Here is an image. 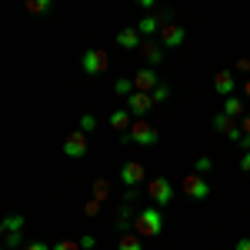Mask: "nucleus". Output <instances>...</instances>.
<instances>
[{
	"label": "nucleus",
	"instance_id": "33",
	"mask_svg": "<svg viewBox=\"0 0 250 250\" xmlns=\"http://www.w3.org/2000/svg\"><path fill=\"white\" fill-rule=\"evenodd\" d=\"M240 170H244V173H250V150H247L244 157H240Z\"/></svg>",
	"mask_w": 250,
	"mask_h": 250
},
{
	"label": "nucleus",
	"instance_id": "19",
	"mask_svg": "<svg viewBox=\"0 0 250 250\" xmlns=\"http://www.w3.org/2000/svg\"><path fill=\"white\" fill-rule=\"evenodd\" d=\"M224 114L237 120V117L244 114V100H240V97H227V100H224Z\"/></svg>",
	"mask_w": 250,
	"mask_h": 250
},
{
	"label": "nucleus",
	"instance_id": "7",
	"mask_svg": "<svg viewBox=\"0 0 250 250\" xmlns=\"http://www.w3.org/2000/svg\"><path fill=\"white\" fill-rule=\"evenodd\" d=\"M144 180H147V170H144V164H140V160H127V164L120 167V184H124V187H130V190H134L137 184H144Z\"/></svg>",
	"mask_w": 250,
	"mask_h": 250
},
{
	"label": "nucleus",
	"instance_id": "1",
	"mask_svg": "<svg viewBox=\"0 0 250 250\" xmlns=\"http://www.w3.org/2000/svg\"><path fill=\"white\" fill-rule=\"evenodd\" d=\"M134 227H137V237H157V233H164V213H160V207H144V210L137 213Z\"/></svg>",
	"mask_w": 250,
	"mask_h": 250
},
{
	"label": "nucleus",
	"instance_id": "15",
	"mask_svg": "<svg viewBox=\"0 0 250 250\" xmlns=\"http://www.w3.org/2000/svg\"><path fill=\"white\" fill-rule=\"evenodd\" d=\"M164 27H167V23H164L160 14H157V17H144L140 20V23H137V34H140V37H154V34L164 30Z\"/></svg>",
	"mask_w": 250,
	"mask_h": 250
},
{
	"label": "nucleus",
	"instance_id": "8",
	"mask_svg": "<svg viewBox=\"0 0 250 250\" xmlns=\"http://www.w3.org/2000/svg\"><path fill=\"white\" fill-rule=\"evenodd\" d=\"M213 127H217V130H220L224 137L237 140V144L244 140V130H240V124H237L233 117H227V114H217V117H213Z\"/></svg>",
	"mask_w": 250,
	"mask_h": 250
},
{
	"label": "nucleus",
	"instance_id": "23",
	"mask_svg": "<svg viewBox=\"0 0 250 250\" xmlns=\"http://www.w3.org/2000/svg\"><path fill=\"white\" fill-rule=\"evenodd\" d=\"M0 244H3V247H7V250L27 247V244H23V230H17V233H7V237H3V240H0Z\"/></svg>",
	"mask_w": 250,
	"mask_h": 250
},
{
	"label": "nucleus",
	"instance_id": "11",
	"mask_svg": "<svg viewBox=\"0 0 250 250\" xmlns=\"http://www.w3.org/2000/svg\"><path fill=\"white\" fill-rule=\"evenodd\" d=\"M127 107H130V114H137V117H144L150 107H154V97L150 94H140V90H134V94L127 97Z\"/></svg>",
	"mask_w": 250,
	"mask_h": 250
},
{
	"label": "nucleus",
	"instance_id": "16",
	"mask_svg": "<svg viewBox=\"0 0 250 250\" xmlns=\"http://www.w3.org/2000/svg\"><path fill=\"white\" fill-rule=\"evenodd\" d=\"M110 127H114L117 134H130V114L127 110H114L110 114Z\"/></svg>",
	"mask_w": 250,
	"mask_h": 250
},
{
	"label": "nucleus",
	"instance_id": "28",
	"mask_svg": "<svg viewBox=\"0 0 250 250\" xmlns=\"http://www.w3.org/2000/svg\"><path fill=\"white\" fill-rule=\"evenodd\" d=\"M77 240H80V247H83V250H97V237H94V233H83V237H77Z\"/></svg>",
	"mask_w": 250,
	"mask_h": 250
},
{
	"label": "nucleus",
	"instance_id": "13",
	"mask_svg": "<svg viewBox=\"0 0 250 250\" xmlns=\"http://www.w3.org/2000/svg\"><path fill=\"white\" fill-rule=\"evenodd\" d=\"M140 54L147 60V67H157L164 60V47H160V40H147V43H140Z\"/></svg>",
	"mask_w": 250,
	"mask_h": 250
},
{
	"label": "nucleus",
	"instance_id": "20",
	"mask_svg": "<svg viewBox=\"0 0 250 250\" xmlns=\"http://www.w3.org/2000/svg\"><path fill=\"white\" fill-rule=\"evenodd\" d=\"M107 197H110V180H107V177H97V180H94V200L104 204Z\"/></svg>",
	"mask_w": 250,
	"mask_h": 250
},
{
	"label": "nucleus",
	"instance_id": "24",
	"mask_svg": "<svg viewBox=\"0 0 250 250\" xmlns=\"http://www.w3.org/2000/svg\"><path fill=\"white\" fill-rule=\"evenodd\" d=\"M47 10H50V0H27V14L37 17V14H47Z\"/></svg>",
	"mask_w": 250,
	"mask_h": 250
},
{
	"label": "nucleus",
	"instance_id": "18",
	"mask_svg": "<svg viewBox=\"0 0 250 250\" xmlns=\"http://www.w3.org/2000/svg\"><path fill=\"white\" fill-rule=\"evenodd\" d=\"M0 220H3V230H7V233L23 230V224H27V220H23L20 213H7V217H0Z\"/></svg>",
	"mask_w": 250,
	"mask_h": 250
},
{
	"label": "nucleus",
	"instance_id": "14",
	"mask_svg": "<svg viewBox=\"0 0 250 250\" xmlns=\"http://www.w3.org/2000/svg\"><path fill=\"white\" fill-rule=\"evenodd\" d=\"M117 47H124V50H140V34H137V27H124V30L117 34Z\"/></svg>",
	"mask_w": 250,
	"mask_h": 250
},
{
	"label": "nucleus",
	"instance_id": "32",
	"mask_svg": "<svg viewBox=\"0 0 250 250\" xmlns=\"http://www.w3.org/2000/svg\"><path fill=\"white\" fill-rule=\"evenodd\" d=\"M233 250H250V237H240V240L233 244Z\"/></svg>",
	"mask_w": 250,
	"mask_h": 250
},
{
	"label": "nucleus",
	"instance_id": "3",
	"mask_svg": "<svg viewBox=\"0 0 250 250\" xmlns=\"http://www.w3.org/2000/svg\"><path fill=\"white\" fill-rule=\"evenodd\" d=\"M80 67H83V74H90V77H100V74H107L110 70V54L107 50H87L83 57H80Z\"/></svg>",
	"mask_w": 250,
	"mask_h": 250
},
{
	"label": "nucleus",
	"instance_id": "26",
	"mask_svg": "<svg viewBox=\"0 0 250 250\" xmlns=\"http://www.w3.org/2000/svg\"><path fill=\"white\" fill-rule=\"evenodd\" d=\"M80 130H83V134L90 137V134H94V130H97V120H94V117H90V114H83V117H80Z\"/></svg>",
	"mask_w": 250,
	"mask_h": 250
},
{
	"label": "nucleus",
	"instance_id": "35",
	"mask_svg": "<svg viewBox=\"0 0 250 250\" xmlns=\"http://www.w3.org/2000/svg\"><path fill=\"white\" fill-rule=\"evenodd\" d=\"M244 97H247V100H250V77L244 80Z\"/></svg>",
	"mask_w": 250,
	"mask_h": 250
},
{
	"label": "nucleus",
	"instance_id": "30",
	"mask_svg": "<svg viewBox=\"0 0 250 250\" xmlns=\"http://www.w3.org/2000/svg\"><path fill=\"white\" fill-rule=\"evenodd\" d=\"M97 210H100V200H87L83 213H87V217H97Z\"/></svg>",
	"mask_w": 250,
	"mask_h": 250
},
{
	"label": "nucleus",
	"instance_id": "22",
	"mask_svg": "<svg viewBox=\"0 0 250 250\" xmlns=\"http://www.w3.org/2000/svg\"><path fill=\"white\" fill-rule=\"evenodd\" d=\"M114 94H117V97H130V94H134V80L117 77V80H114Z\"/></svg>",
	"mask_w": 250,
	"mask_h": 250
},
{
	"label": "nucleus",
	"instance_id": "17",
	"mask_svg": "<svg viewBox=\"0 0 250 250\" xmlns=\"http://www.w3.org/2000/svg\"><path fill=\"white\" fill-rule=\"evenodd\" d=\"M117 250H144V237H137V233H120Z\"/></svg>",
	"mask_w": 250,
	"mask_h": 250
},
{
	"label": "nucleus",
	"instance_id": "37",
	"mask_svg": "<svg viewBox=\"0 0 250 250\" xmlns=\"http://www.w3.org/2000/svg\"><path fill=\"white\" fill-rule=\"evenodd\" d=\"M0 250H7V247H3V244H0Z\"/></svg>",
	"mask_w": 250,
	"mask_h": 250
},
{
	"label": "nucleus",
	"instance_id": "27",
	"mask_svg": "<svg viewBox=\"0 0 250 250\" xmlns=\"http://www.w3.org/2000/svg\"><path fill=\"white\" fill-rule=\"evenodd\" d=\"M50 250H83V247H80V240H60V244H54Z\"/></svg>",
	"mask_w": 250,
	"mask_h": 250
},
{
	"label": "nucleus",
	"instance_id": "25",
	"mask_svg": "<svg viewBox=\"0 0 250 250\" xmlns=\"http://www.w3.org/2000/svg\"><path fill=\"white\" fill-rule=\"evenodd\" d=\"M150 97H154V104H164V100H170V87H167V83H157Z\"/></svg>",
	"mask_w": 250,
	"mask_h": 250
},
{
	"label": "nucleus",
	"instance_id": "10",
	"mask_svg": "<svg viewBox=\"0 0 250 250\" xmlns=\"http://www.w3.org/2000/svg\"><path fill=\"white\" fill-rule=\"evenodd\" d=\"M184 40H187V30H184V27H177V23H167V27L160 30V47H170V50H177Z\"/></svg>",
	"mask_w": 250,
	"mask_h": 250
},
{
	"label": "nucleus",
	"instance_id": "29",
	"mask_svg": "<svg viewBox=\"0 0 250 250\" xmlns=\"http://www.w3.org/2000/svg\"><path fill=\"white\" fill-rule=\"evenodd\" d=\"M210 167H213V160H210V157H200V160H197V173H207Z\"/></svg>",
	"mask_w": 250,
	"mask_h": 250
},
{
	"label": "nucleus",
	"instance_id": "21",
	"mask_svg": "<svg viewBox=\"0 0 250 250\" xmlns=\"http://www.w3.org/2000/svg\"><path fill=\"white\" fill-rule=\"evenodd\" d=\"M134 220H137V217H134V210H130V207H120V217H117V230L127 233V227H130Z\"/></svg>",
	"mask_w": 250,
	"mask_h": 250
},
{
	"label": "nucleus",
	"instance_id": "12",
	"mask_svg": "<svg viewBox=\"0 0 250 250\" xmlns=\"http://www.w3.org/2000/svg\"><path fill=\"white\" fill-rule=\"evenodd\" d=\"M233 87H237V80H233L230 70H220V74L213 77V90L224 97V100H227V97H233Z\"/></svg>",
	"mask_w": 250,
	"mask_h": 250
},
{
	"label": "nucleus",
	"instance_id": "34",
	"mask_svg": "<svg viewBox=\"0 0 250 250\" xmlns=\"http://www.w3.org/2000/svg\"><path fill=\"white\" fill-rule=\"evenodd\" d=\"M23 250H50V247H47V244H40V240H30Z\"/></svg>",
	"mask_w": 250,
	"mask_h": 250
},
{
	"label": "nucleus",
	"instance_id": "31",
	"mask_svg": "<svg viewBox=\"0 0 250 250\" xmlns=\"http://www.w3.org/2000/svg\"><path fill=\"white\" fill-rule=\"evenodd\" d=\"M240 130H244V137L250 140V114H244V120H240Z\"/></svg>",
	"mask_w": 250,
	"mask_h": 250
},
{
	"label": "nucleus",
	"instance_id": "4",
	"mask_svg": "<svg viewBox=\"0 0 250 250\" xmlns=\"http://www.w3.org/2000/svg\"><path fill=\"white\" fill-rule=\"evenodd\" d=\"M63 154L70 157V160H80V157L90 154V137L83 134V130H74V134L63 137Z\"/></svg>",
	"mask_w": 250,
	"mask_h": 250
},
{
	"label": "nucleus",
	"instance_id": "36",
	"mask_svg": "<svg viewBox=\"0 0 250 250\" xmlns=\"http://www.w3.org/2000/svg\"><path fill=\"white\" fill-rule=\"evenodd\" d=\"M3 237H7V230H3V220H0V240H3Z\"/></svg>",
	"mask_w": 250,
	"mask_h": 250
},
{
	"label": "nucleus",
	"instance_id": "5",
	"mask_svg": "<svg viewBox=\"0 0 250 250\" xmlns=\"http://www.w3.org/2000/svg\"><path fill=\"white\" fill-rule=\"evenodd\" d=\"M147 193H150L154 207H160V210L173 200V187H170V180H167V177H154V180L147 184Z\"/></svg>",
	"mask_w": 250,
	"mask_h": 250
},
{
	"label": "nucleus",
	"instance_id": "6",
	"mask_svg": "<svg viewBox=\"0 0 250 250\" xmlns=\"http://www.w3.org/2000/svg\"><path fill=\"white\" fill-rule=\"evenodd\" d=\"M180 187H184V193H187L190 200H207V197H210V184H207L200 173H187Z\"/></svg>",
	"mask_w": 250,
	"mask_h": 250
},
{
	"label": "nucleus",
	"instance_id": "9",
	"mask_svg": "<svg viewBox=\"0 0 250 250\" xmlns=\"http://www.w3.org/2000/svg\"><path fill=\"white\" fill-rule=\"evenodd\" d=\"M160 83V77H157L154 67H140L134 77V90H140V94H154V87Z\"/></svg>",
	"mask_w": 250,
	"mask_h": 250
},
{
	"label": "nucleus",
	"instance_id": "2",
	"mask_svg": "<svg viewBox=\"0 0 250 250\" xmlns=\"http://www.w3.org/2000/svg\"><path fill=\"white\" fill-rule=\"evenodd\" d=\"M124 144H140V147H154L157 140H160V134H157V127H150L147 120H134L130 124V134L120 137Z\"/></svg>",
	"mask_w": 250,
	"mask_h": 250
}]
</instances>
